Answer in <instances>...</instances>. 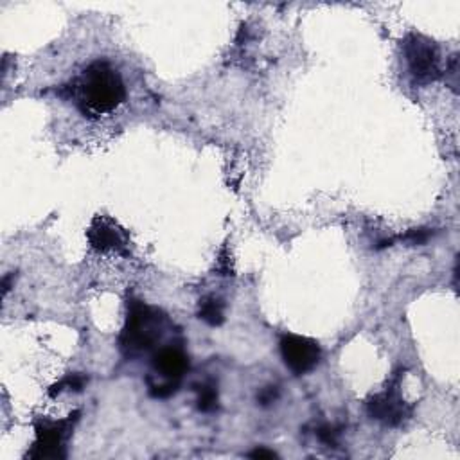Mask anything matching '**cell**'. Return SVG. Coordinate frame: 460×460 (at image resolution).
<instances>
[{
	"mask_svg": "<svg viewBox=\"0 0 460 460\" xmlns=\"http://www.w3.org/2000/svg\"><path fill=\"white\" fill-rule=\"evenodd\" d=\"M72 92L79 110L92 117L110 113L126 101V86L120 74L102 59L90 63L83 70Z\"/></svg>",
	"mask_w": 460,
	"mask_h": 460,
	"instance_id": "cell-1",
	"label": "cell"
},
{
	"mask_svg": "<svg viewBox=\"0 0 460 460\" xmlns=\"http://www.w3.org/2000/svg\"><path fill=\"white\" fill-rule=\"evenodd\" d=\"M167 318L156 307H149L140 300L128 304V316L119 336L120 350L128 358H137L156 347L164 334Z\"/></svg>",
	"mask_w": 460,
	"mask_h": 460,
	"instance_id": "cell-2",
	"label": "cell"
},
{
	"mask_svg": "<svg viewBox=\"0 0 460 460\" xmlns=\"http://www.w3.org/2000/svg\"><path fill=\"white\" fill-rule=\"evenodd\" d=\"M151 367L153 372L162 377V381L147 383L149 394L156 399H165L178 392L181 377L189 370V358L181 347L165 345L153 352Z\"/></svg>",
	"mask_w": 460,
	"mask_h": 460,
	"instance_id": "cell-3",
	"label": "cell"
},
{
	"mask_svg": "<svg viewBox=\"0 0 460 460\" xmlns=\"http://www.w3.org/2000/svg\"><path fill=\"white\" fill-rule=\"evenodd\" d=\"M402 52L415 83L429 84L442 75L440 54L431 40L411 32L402 40Z\"/></svg>",
	"mask_w": 460,
	"mask_h": 460,
	"instance_id": "cell-4",
	"label": "cell"
},
{
	"mask_svg": "<svg viewBox=\"0 0 460 460\" xmlns=\"http://www.w3.org/2000/svg\"><path fill=\"white\" fill-rule=\"evenodd\" d=\"M79 411L74 415H68L63 420H49V419H40L34 426L36 431V440L27 453L29 458L36 460H61L66 456L65 451V442L74 428V422L77 420Z\"/></svg>",
	"mask_w": 460,
	"mask_h": 460,
	"instance_id": "cell-5",
	"label": "cell"
},
{
	"mask_svg": "<svg viewBox=\"0 0 460 460\" xmlns=\"http://www.w3.org/2000/svg\"><path fill=\"white\" fill-rule=\"evenodd\" d=\"M279 345H280V356L284 359V365L296 376H302L313 370L322 358L318 341L307 336L284 334Z\"/></svg>",
	"mask_w": 460,
	"mask_h": 460,
	"instance_id": "cell-6",
	"label": "cell"
},
{
	"mask_svg": "<svg viewBox=\"0 0 460 460\" xmlns=\"http://www.w3.org/2000/svg\"><path fill=\"white\" fill-rule=\"evenodd\" d=\"M367 411L372 419L383 422L385 426L395 428L411 417L413 408L399 395V390L394 386L370 397L367 402Z\"/></svg>",
	"mask_w": 460,
	"mask_h": 460,
	"instance_id": "cell-7",
	"label": "cell"
},
{
	"mask_svg": "<svg viewBox=\"0 0 460 460\" xmlns=\"http://www.w3.org/2000/svg\"><path fill=\"white\" fill-rule=\"evenodd\" d=\"M88 241L92 248L99 252H119L128 253V235L126 232L110 217L97 216L88 228Z\"/></svg>",
	"mask_w": 460,
	"mask_h": 460,
	"instance_id": "cell-8",
	"label": "cell"
},
{
	"mask_svg": "<svg viewBox=\"0 0 460 460\" xmlns=\"http://www.w3.org/2000/svg\"><path fill=\"white\" fill-rule=\"evenodd\" d=\"M198 316L199 320H203L205 323L216 327L221 325L225 316H223V302L216 296H205L199 300L198 305Z\"/></svg>",
	"mask_w": 460,
	"mask_h": 460,
	"instance_id": "cell-9",
	"label": "cell"
},
{
	"mask_svg": "<svg viewBox=\"0 0 460 460\" xmlns=\"http://www.w3.org/2000/svg\"><path fill=\"white\" fill-rule=\"evenodd\" d=\"M217 406V388L210 383L198 386V408L201 411H214Z\"/></svg>",
	"mask_w": 460,
	"mask_h": 460,
	"instance_id": "cell-10",
	"label": "cell"
},
{
	"mask_svg": "<svg viewBox=\"0 0 460 460\" xmlns=\"http://www.w3.org/2000/svg\"><path fill=\"white\" fill-rule=\"evenodd\" d=\"M84 383H86V377H84V376H81V374H72V376L61 379L59 383L52 385L50 390H49V394L54 397L56 394H59V392H63V390H75V392H79V390L84 386Z\"/></svg>",
	"mask_w": 460,
	"mask_h": 460,
	"instance_id": "cell-11",
	"label": "cell"
},
{
	"mask_svg": "<svg viewBox=\"0 0 460 460\" xmlns=\"http://www.w3.org/2000/svg\"><path fill=\"white\" fill-rule=\"evenodd\" d=\"M431 232L428 228H413L410 230L404 237H401L402 241L410 243V244H424L428 239H429Z\"/></svg>",
	"mask_w": 460,
	"mask_h": 460,
	"instance_id": "cell-12",
	"label": "cell"
},
{
	"mask_svg": "<svg viewBox=\"0 0 460 460\" xmlns=\"http://www.w3.org/2000/svg\"><path fill=\"white\" fill-rule=\"evenodd\" d=\"M336 435H338V431H334V429L329 428V426H323V428L318 429V438H320L322 442L329 444V446H334V444H336Z\"/></svg>",
	"mask_w": 460,
	"mask_h": 460,
	"instance_id": "cell-13",
	"label": "cell"
},
{
	"mask_svg": "<svg viewBox=\"0 0 460 460\" xmlns=\"http://www.w3.org/2000/svg\"><path fill=\"white\" fill-rule=\"evenodd\" d=\"M277 399V390H275V386H268V388H264L259 395H257V401L261 402V404H270V402H273Z\"/></svg>",
	"mask_w": 460,
	"mask_h": 460,
	"instance_id": "cell-14",
	"label": "cell"
},
{
	"mask_svg": "<svg viewBox=\"0 0 460 460\" xmlns=\"http://www.w3.org/2000/svg\"><path fill=\"white\" fill-rule=\"evenodd\" d=\"M250 458H277V453L271 449H264V447H257L255 451L248 453Z\"/></svg>",
	"mask_w": 460,
	"mask_h": 460,
	"instance_id": "cell-15",
	"label": "cell"
}]
</instances>
